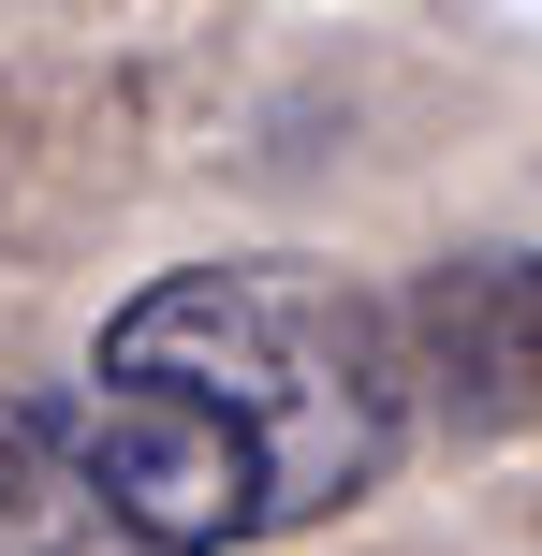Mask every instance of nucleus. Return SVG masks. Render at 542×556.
Segmentation results:
<instances>
[{
    "instance_id": "1",
    "label": "nucleus",
    "mask_w": 542,
    "mask_h": 556,
    "mask_svg": "<svg viewBox=\"0 0 542 556\" xmlns=\"http://www.w3.org/2000/svg\"><path fill=\"white\" fill-rule=\"evenodd\" d=\"M411 440L396 307L338 264H176L59 395V483L133 556H235L352 513Z\"/></svg>"
},
{
    "instance_id": "2",
    "label": "nucleus",
    "mask_w": 542,
    "mask_h": 556,
    "mask_svg": "<svg viewBox=\"0 0 542 556\" xmlns=\"http://www.w3.org/2000/svg\"><path fill=\"white\" fill-rule=\"evenodd\" d=\"M396 352H411V395L499 425V410H542V250H469L440 264L426 293L396 307Z\"/></svg>"
},
{
    "instance_id": "3",
    "label": "nucleus",
    "mask_w": 542,
    "mask_h": 556,
    "mask_svg": "<svg viewBox=\"0 0 542 556\" xmlns=\"http://www.w3.org/2000/svg\"><path fill=\"white\" fill-rule=\"evenodd\" d=\"M45 469H59V395H15V381H0V528L45 498Z\"/></svg>"
}]
</instances>
